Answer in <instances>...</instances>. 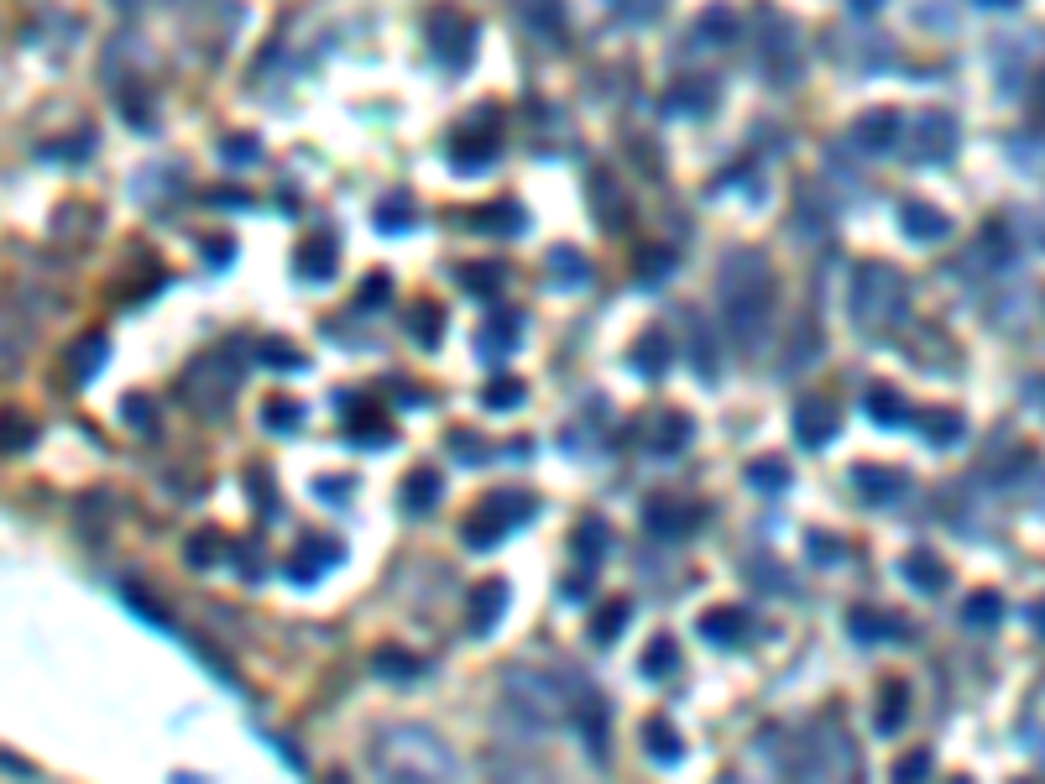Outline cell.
<instances>
[{"instance_id":"30","label":"cell","mask_w":1045,"mask_h":784,"mask_svg":"<svg viewBox=\"0 0 1045 784\" xmlns=\"http://www.w3.org/2000/svg\"><path fill=\"white\" fill-rule=\"evenodd\" d=\"M748 481H753L758 492H779L784 481H789V466H784V460H753V466H748Z\"/></svg>"},{"instance_id":"5","label":"cell","mask_w":1045,"mask_h":784,"mask_svg":"<svg viewBox=\"0 0 1045 784\" xmlns=\"http://www.w3.org/2000/svg\"><path fill=\"white\" fill-rule=\"evenodd\" d=\"M904 136H910V157H920V163H946L951 147H957V121L941 115V110H925L904 126Z\"/></svg>"},{"instance_id":"50","label":"cell","mask_w":1045,"mask_h":784,"mask_svg":"<svg viewBox=\"0 0 1045 784\" xmlns=\"http://www.w3.org/2000/svg\"><path fill=\"white\" fill-rule=\"evenodd\" d=\"M925 764H931V758L915 753V758H904V764H899V774H904V779H910V774H925Z\"/></svg>"},{"instance_id":"34","label":"cell","mask_w":1045,"mask_h":784,"mask_svg":"<svg viewBox=\"0 0 1045 784\" xmlns=\"http://www.w3.org/2000/svg\"><path fill=\"white\" fill-rule=\"evenodd\" d=\"M998 607H1004V602H998V591H978L967 602V622H972V628H988V622H998Z\"/></svg>"},{"instance_id":"15","label":"cell","mask_w":1045,"mask_h":784,"mask_svg":"<svg viewBox=\"0 0 1045 784\" xmlns=\"http://www.w3.org/2000/svg\"><path fill=\"white\" fill-rule=\"evenodd\" d=\"M549 272H554V283H560V288H580L591 278V262L580 257L575 246H554L549 251Z\"/></svg>"},{"instance_id":"17","label":"cell","mask_w":1045,"mask_h":784,"mask_svg":"<svg viewBox=\"0 0 1045 784\" xmlns=\"http://www.w3.org/2000/svg\"><path fill=\"white\" fill-rule=\"evenodd\" d=\"M868 413H873L878 424H889V429H894V424H910V419H915V413L904 408V398H899V392H894V387H884V382H878V387L868 392Z\"/></svg>"},{"instance_id":"9","label":"cell","mask_w":1045,"mask_h":784,"mask_svg":"<svg viewBox=\"0 0 1045 784\" xmlns=\"http://www.w3.org/2000/svg\"><path fill=\"white\" fill-rule=\"evenodd\" d=\"M852 487L863 502H894L904 497V471L894 466H852Z\"/></svg>"},{"instance_id":"23","label":"cell","mask_w":1045,"mask_h":784,"mask_svg":"<svg viewBox=\"0 0 1045 784\" xmlns=\"http://www.w3.org/2000/svg\"><path fill=\"white\" fill-rule=\"evenodd\" d=\"M695 37H701V42H732L737 37V16L727 6H711L701 16V32H695Z\"/></svg>"},{"instance_id":"48","label":"cell","mask_w":1045,"mask_h":784,"mask_svg":"<svg viewBox=\"0 0 1045 784\" xmlns=\"http://www.w3.org/2000/svg\"><path fill=\"white\" fill-rule=\"evenodd\" d=\"M377 298H387V278H382V272H371V283H366V293H361V304H377Z\"/></svg>"},{"instance_id":"6","label":"cell","mask_w":1045,"mask_h":784,"mask_svg":"<svg viewBox=\"0 0 1045 784\" xmlns=\"http://www.w3.org/2000/svg\"><path fill=\"white\" fill-rule=\"evenodd\" d=\"M899 136H904L899 110H868V115H857V126H852V142L863 147V152H873V157L894 152Z\"/></svg>"},{"instance_id":"54","label":"cell","mask_w":1045,"mask_h":784,"mask_svg":"<svg viewBox=\"0 0 1045 784\" xmlns=\"http://www.w3.org/2000/svg\"><path fill=\"white\" fill-rule=\"evenodd\" d=\"M998 6H1009V0H998Z\"/></svg>"},{"instance_id":"12","label":"cell","mask_w":1045,"mask_h":784,"mask_svg":"<svg viewBox=\"0 0 1045 784\" xmlns=\"http://www.w3.org/2000/svg\"><path fill=\"white\" fill-rule=\"evenodd\" d=\"M899 225L910 230L915 241H941L946 230H951V220L941 210H931V204H920V199H904L899 204Z\"/></svg>"},{"instance_id":"14","label":"cell","mask_w":1045,"mask_h":784,"mask_svg":"<svg viewBox=\"0 0 1045 784\" xmlns=\"http://www.w3.org/2000/svg\"><path fill=\"white\" fill-rule=\"evenodd\" d=\"M518 330H523V319L518 314H497V319H486V330H481V356L486 361H502L507 351H513V340H518Z\"/></svg>"},{"instance_id":"45","label":"cell","mask_w":1045,"mask_h":784,"mask_svg":"<svg viewBox=\"0 0 1045 784\" xmlns=\"http://www.w3.org/2000/svg\"><path fill=\"white\" fill-rule=\"evenodd\" d=\"M925 429H931L936 440H941V434H946V440H957V434H962V419H957V413H946V419H941V413H936V419L925 424Z\"/></svg>"},{"instance_id":"46","label":"cell","mask_w":1045,"mask_h":784,"mask_svg":"<svg viewBox=\"0 0 1045 784\" xmlns=\"http://www.w3.org/2000/svg\"><path fill=\"white\" fill-rule=\"evenodd\" d=\"M377 670H382V675H413V670H418V664H413V659H403V654H398V659H392V649H387V654L377 659Z\"/></svg>"},{"instance_id":"16","label":"cell","mask_w":1045,"mask_h":784,"mask_svg":"<svg viewBox=\"0 0 1045 784\" xmlns=\"http://www.w3.org/2000/svg\"><path fill=\"white\" fill-rule=\"evenodd\" d=\"M904 581H910L915 591H941L946 586V565L936 555H925V549H915V555L904 560Z\"/></svg>"},{"instance_id":"20","label":"cell","mask_w":1045,"mask_h":784,"mask_svg":"<svg viewBox=\"0 0 1045 784\" xmlns=\"http://www.w3.org/2000/svg\"><path fill=\"white\" fill-rule=\"evenodd\" d=\"M502 607H507V586H502V581H486V586L476 591V617H471V628H476V633H492V622H497Z\"/></svg>"},{"instance_id":"3","label":"cell","mask_w":1045,"mask_h":784,"mask_svg":"<svg viewBox=\"0 0 1045 784\" xmlns=\"http://www.w3.org/2000/svg\"><path fill=\"white\" fill-rule=\"evenodd\" d=\"M382 758H387V764H398L403 779H439V774L455 769V758L439 748V737H429V732H392Z\"/></svg>"},{"instance_id":"1","label":"cell","mask_w":1045,"mask_h":784,"mask_svg":"<svg viewBox=\"0 0 1045 784\" xmlns=\"http://www.w3.org/2000/svg\"><path fill=\"white\" fill-rule=\"evenodd\" d=\"M769 262L758 251H732L722 262V298H727V319H732V335L737 340H753L758 325L769 319Z\"/></svg>"},{"instance_id":"31","label":"cell","mask_w":1045,"mask_h":784,"mask_svg":"<svg viewBox=\"0 0 1045 784\" xmlns=\"http://www.w3.org/2000/svg\"><path fill=\"white\" fill-rule=\"evenodd\" d=\"M904 711H910V701H904V685H889L884 690V706H878V732H894L899 722H904Z\"/></svg>"},{"instance_id":"44","label":"cell","mask_w":1045,"mask_h":784,"mask_svg":"<svg viewBox=\"0 0 1045 784\" xmlns=\"http://www.w3.org/2000/svg\"><path fill=\"white\" fill-rule=\"evenodd\" d=\"M429 319H434V309H429V304H418V325H413V335H418V345H434V340H439V330L429 325Z\"/></svg>"},{"instance_id":"4","label":"cell","mask_w":1045,"mask_h":784,"mask_svg":"<svg viewBox=\"0 0 1045 784\" xmlns=\"http://www.w3.org/2000/svg\"><path fill=\"white\" fill-rule=\"evenodd\" d=\"M528 513H533V497H528V492H513V487H507V492H492V497L481 502V513L471 518L466 544H471V549H492V544L507 534V528H518Z\"/></svg>"},{"instance_id":"13","label":"cell","mask_w":1045,"mask_h":784,"mask_svg":"<svg viewBox=\"0 0 1045 784\" xmlns=\"http://www.w3.org/2000/svg\"><path fill=\"white\" fill-rule=\"evenodd\" d=\"M643 518H648V528H654L659 539H675V534H685V528L695 523V513H690L685 502H675V497H654Z\"/></svg>"},{"instance_id":"35","label":"cell","mask_w":1045,"mask_h":784,"mask_svg":"<svg viewBox=\"0 0 1045 784\" xmlns=\"http://www.w3.org/2000/svg\"><path fill=\"white\" fill-rule=\"evenodd\" d=\"M685 440H690V419H680V413H669V419H664V434H659V445H654V450H659V455H675Z\"/></svg>"},{"instance_id":"52","label":"cell","mask_w":1045,"mask_h":784,"mask_svg":"<svg viewBox=\"0 0 1045 784\" xmlns=\"http://www.w3.org/2000/svg\"><path fill=\"white\" fill-rule=\"evenodd\" d=\"M1035 628L1045 633V607H1035Z\"/></svg>"},{"instance_id":"26","label":"cell","mask_w":1045,"mask_h":784,"mask_svg":"<svg viewBox=\"0 0 1045 784\" xmlns=\"http://www.w3.org/2000/svg\"><path fill=\"white\" fill-rule=\"evenodd\" d=\"M518 11H523V21H533V32H554L560 27V0H518Z\"/></svg>"},{"instance_id":"43","label":"cell","mask_w":1045,"mask_h":784,"mask_svg":"<svg viewBox=\"0 0 1045 784\" xmlns=\"http://www.w3.org/2000/svg\"><path fill=\"white\" fill-rule=\"evenodd\" d=\"M257 157V142L251 136H236V142H225V163H251Z\"/></svg>"},{"instance_id":"2","label":"cell","mask_w":1045,"mask_h":784,"mask_svg":"<svg viewBox=\"0 0 1045 784\" xmlns=\"http://www.w3.org/2000/svg\"><path fill=\"white\" fill-rule=\"evenodd\" d=\"M852 314L863 319L868 330L899 325V319H904V278H899V272H889V267L857 272V283H852Z\"/></svg>"},{"instance_id":"51","label":"cell","mask_w":1045,"mask_h":784,"mask_svg":"<svg viewBox=\"0 0 1045 784\" xmlns=\"http://www.w3.org/2000/svg\"><path fill=\"white\" fill-rule=\"evenodd\" d=\"M847 6H852V11H878L884 0H847Z\"/></svg>"},{"instance_id":"18","label":"cell","mask_w":1045,"mask_h":784,"mask_svg":"<svg viewBox=\"0 0 1045 784\" xmlns=\"http://www.w3.org/2000/svg\"><path fill=\"white\" fill-rule=\"evenodd\" d=\"M643 748L654 753L659 764H680V758H685V743L675 737V727H669V722H648L643 727Z\"/></svg>"},{"instance_id":"10","label":"cell","mask_w":1045,"mask_h":784,"mask_svg":"<svg viewBox=\"0 0 1045 784\" xmlns=\"http://www.w3.org/2000/svg\"><path fill=\"white\" fill-rule=\"evenodd\" d=\"M340 555H345L340 539H304L293 549L288 570H293V581H314V575H324V565H335Z\"/></svg>"},{"instance_id":"24","label":"cell","mask_w":1045,"mask_h":784,"mask_svg":"<svg viewBox=\"0 0 1045 784\" xmlns=\"http://www.w3.org/2000/svg\"><path fill=\"white\" fill-rule=\"evenodd\" d=\"M575 555L586 560V565H596L601 555H607V528H601V523H591V518L580 523V528H575Z\"/></svg>"},{"instance_id":"37","label":"cell","mask_w":1045,"mask_h":784,"mask_svg":"<svg viewBox=\"0 0 1045 784\" xmlns=\"http://www.w3.org/2000/svg\"><path fill=\"white\" fill-rule=\"evenodd\" d=\"M377 225L392 230V225H413V204L408 199H387L382 210H377Z\"/></svg>"},{"instance_id":"53","label":"cell","mask_w":1045,"mask_h":784,"mask_svg":"<svg viewBox=\"0 0 1045 784\" xmlns=\"http://www.w3.org/2000/svg\"><path fill=\"white\" fill-rule=\"evenodd\" d=\"M115 6H136V0H115Z\"/></svg>"},{"instance_id":"49","label":"cell","mask_w":1045,"mask_h":784,"mask_svg":"<svg viewBox=\"0 0 1045 784\" xmlns=\"http://www.w3.org/2000/svg\"><path fill=\"white\" fill-rule=\"evenodd\" d=\"M319 497H324V502H345V481H335V476L319 481Z\"/></svg>"},{"instance_id":"40","label":"cell","mask_w":1045,"mask_h":784,"mask_svg":"<svg viewBox=\"0 0 1045 784\" xmlns=\"http://www.w3.org/2000/svg\"><path fill=\"white\" fill-rule=\"evenodd\" d=\"M612 6H617L622 16H659L664 0H612Z\"/></svg>"},{"instance_id":"7","label":"cell","mask_w":1045,"mask_h":784,"mask_svg":"<svg viewBox=\"0 0 1045 784\" xmlns=\"http://www.w3.org/2000/svg\"><path fill=\"white\" fill-rule=\"evenodd\" d=\"M836 429H842V413H836V403L826 398H805L795 408V434H800V445H831L836 440Z\"/></svg>"},{"instance_id":"28","label":"cell","mask_w":1045,"mask_h":784,"mask_svg":"<svg viewBox=\"0 0 1045 784\" xmlns=\"http://www.w3.org/2000/svg\"><path fill=\"white\" fill-rule=\"evenodd\" d=\"M439 497V476L434 471H413L408 476V492H403V502L413 507V513H424V507Z\"/></svg>"},{"instance_id":"47","label":"cell","mask_w":1045,"mask_h":784,"mask_svg":"<svg viewBox=\"0 0 1045 784\" xmlns=\"http://www.w3.org/2000/svg\"><path fill=\"white\" fill-rule=\"evenodd\" d=\"M810 555H816V560H842V544H836V539H821V534H816V539H810Z\"/></svg>"},{"instance_id":"42","label":"cell","mask_w":1045,"mask_h":784,"mask_svg":"<svg viewBox=\"0 0 1045 784\" xmlns=\"http://www.w3.org/2000/svg\"><path fill=\"white\" fill-rule=\"evenodd\" d=\"M215 555H220V539H215V534H199V539L189 544V560H194V565H204V560H215Z\"/></svg>"},{"instance_id":"11","label":"cell","mask_w":1045,"mask_h":784,"mask_svg":"<svg viewBox=\"0 0 1045 784\" xmlns=\"http://www.w3.org/2000/svg\"><path fill=\"white\" fill-rule=\"evenodd\" d=\"M335 262H340L335 236H314V241L298 246V272H304L309 283H330L335 278Z\"/></svg>"},{"instance_id":"41","label":"cell","mask_w":1045,"mask_h":784,"mask_svg":"<svg viewBox=\"0 0 1045 784\" xmlns=\"http://www.w3.org/2000/svg\"><path fill=\"white\" fill-rule=\"evenodd\" d=\"M466 288L471 293H497V272L492 267H486V272L481 267H466Z\"/></svg>"},{"instance_id":"36","label":"cell","mask_w":1045,"mask_h":784,"mask_svg":"<svg viewBox=\"0 0 1045 784\" xmlns=\"http://www.w3.org/2000/svg\"><path fill=\"white\" fill-rule=\"evenodd\" d=\"M262 361L277 366V372H298V366H304V356H298L293 345H283V340H267L262 345Z\"/></svg>"},{"instance_id":"27","label":"cell","mask_w":1045,"mask_h":784,"mask_svg":"<svg viewBox=\"0 0 1045 784\" xmlns=\"http://www.w3.org/2000/svg\"><path fill=\"white\" fill-rule=\"evenodd\" d=\"M575 722H580V732H586L591 753H601V727H607V711H601V701H596V696H586V701H580Z\"/></svg>"},{"instance_id":"29","label":"cell","mask_w":1045,"mask_h":784,"mask_svg":"<svg viewBox=\"0 0 1045 784\" xmlns=\"http://www.w3.org/2000/svg\"><path fill=\"white\" fill-rule=\"evenodd\" d=\"M105 351H110V345H105L100 335H89V340L79 345V351H74V377H79V382L95 377V372H100V361H105Z\"/></svg>"},{"instance_id":"38","label":"cell","mask_w":1045,"mask_h":784,"mask_svg":"<svg viewBox=\"0 0 1045 784\" xmlns=\"http://www.w3.org/2000/svg\"><path fill=\"white\" fill-rule=\"evenodd\" d=\"M486 403L492 408H513V403H523V382H492V392H486Z\"/></svg>"},{"instance_id":"22","label":"cell","mask_w":1045,"mask_h":784,"mask_svg":"<svg viewBox=\"0 0 1045 784\" xmlns=\"http://www.w3.org/2000/svg\"><path fill=\"white\" fill-rule=\"evenodd\" d=\"M675 664H680L675 638H654V649L643 654V675H648V680H664V675H675Z\"/></svg>"},{"instance_id":"8","label":"cell","mask_w":1045,"mask_h":784,"mask_svg":"<svg viewBox=\"0 0 1045 784\" xmlns=\"http://www.w3.org/2000/svg\"><path fill=\"white\" fill-rule=\"evenodd\" d=\"M429 42H434V53H439V58L460 68V63L471 58V42H476V32H471L466 21H460V16H450V11H445V16H434V21H429Z\"/></svg>"},{"instance_id":"39","label":"cell","mask_w":1045,"mask_h":784,"mask_svg":"<svg viewBox=\"0 0 1045 784\" xmlns=\"http://www.w3.org/2000/svg\"><path fill=\"white\" fill-rule=\"evenodd\" d=\"M711 95H716L711 84H695V89H690V84H680V89H675V105H685V100H690V115H701V110L711 105Z\"/></svg>"},{"instance_id":"21","label":"cell","mask_w":1045,"mask_h":784,"mask_svg":"<svg viewBox=\"0 0 1045 784\" xmlns=\"http://www.w3.org/2000/svg\"><path fill=\"white\" fill-rule=\"evenodd\" d=\"M847 633H852V638H894V633H904V622L878 617V612H852V617H847Z\"/></svg>"},{"instance_id":"33","label":"cell","mask_w":1045,"mask_h":784,"mask_svg":"<svg viewBox=\"0 0 1045 784\" xmlns=\"http://www.w3.org/2000/svg\"><path fill=\"white\" fill-rule=\"evenodd\" d=\"M622 628H627V602H612L607 612H601V617L591 622V638H596V643H607V638H617Z\"/></svg>"},{"instance_id":"19","label":"cell","mask_w":1045,"mask_h":784,"mask_svg":"<svg viewBox=\"0 0 1045 784\" xmlns=\"http://www.w3.org/2000/svg\"><path fill=\"white\" fill-rule=\"evenodd\" d=\"M701 633H706L711 643H737L742 633H748V612H737V607H722V612H711V617L701 622Z\"/></svg>"},{"instance_id":"32","label":"cell","mask_w":1045,"mask_h":784,"mask_svg":"<svg viewBox=\"0 0 1045 784\" xmlns=\"http://www.w3.org/2000/svg\"><path fill=\"white\" fill-rule=\"evenodd\" d=\"M664 351H669V340H664V330H648V340L638 345V372H648V377H659V372H664Z\"/></svg>"},{"instance_id":"25","label":"cell","mask_w":1045,"mask_h":784,"mask_svg":"<svg viewBox=\"0 0 1045 784\" xmlns=\"http://www.w3.org/2000/svg\"><path fill=\"white\" fill-rule=\"evenodd\" d=\"M262 424H267V429H277V434H288V429L304 424V408H298L293 398H272V403L262 408Z\"/></svg>"}]
</instances>
